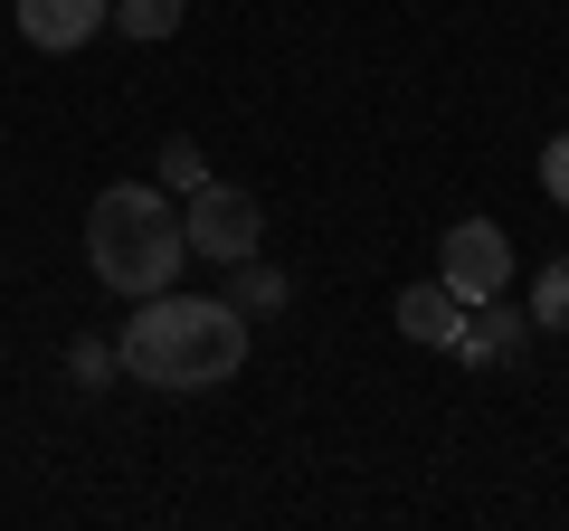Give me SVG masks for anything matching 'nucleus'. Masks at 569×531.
I'll return each instance as SVG.
<instances>
[{"label": "nucleus", "mask_w": 569, "mask_h": 531, "mask_svg": "<svg viewBox=\"0 0 569 531\" xmlns=\"http://www.w3.org/2000/svg\"><path fill=\"white\" fill-rule=\"evenodd\" d=\"M114 361H123V380L162 389V399L228 389V380L247 370V313L228 304V294H181V285H162V294H142V304H133Z\"/></svg>", "instance_id": "obj_1"}, {"label": "nucleus", "mask_w": 569, "mask_h": 531, "mask_svg": "<svg viewBox=\"0 0 569 531\" xmlns=\"http://www.w3.org/2000/svg\"><path fill=\"white\" fill-rule=\"evenodd\" d=\"M86 266H96V285L123 294V304L181 285L190 238H181L171 190H162V181H114V190H96V209H86Z\"/></svg>", "instance_id": "obj_2"}, {"label": "nucleus", "mask_w": 569, "mask_h": 531, "mask_svg": "<svg viewBox=\"0 0 569 531\" xmlns=\"http://www.w3.org/2000/svg\"><path fill=\"white\" fill-rule=\"evenodd\" d=\"M181 238H190L200 266H238V257L266 247V209L238 181H200V190H181Z\"/></svg>", "instance_id": "obj_3"}, {"label": "nucleus", "mask_w": 569, "mask_h": 531, "mask_svg": "<svg viewBox=\"0 0 569 531\" xmlns=\"http://www.w3.org/2000/svg\"><path fill=\"white\" fill-rule=\"evenodd\" d=\"M437 285L456 304H485V294H512V228L503 219H456L437 238Z\"/></svg>", "instance_id": "obj_4"}, {"label": "nucleus", "mask_w": 569, "mask_h": 531, "mask_svg": "<svg viewBox=\"0 0 569 531\" xmlns=\"http://www.w3.org/2000/svg\"><path fill=\"white\" fill-rule=\"evenodd\" d=\"M522 351H531V313H512L503 294L466 304V332H456V361H475V370H512Z\"/></svg>", "instance_id": "obj_5"}, {"label": "nucleus", "mask_w": 569, "mask_h": 531, "mask_svg": "<svg viewBox=\"0 0 569 531\" xmlns=\"http://www.w3.org/2000/svg\"><path fill=\"white\" fill-rule=\"evenodd\" d=\"M104 10L114 0H20V39L48 48V58H67V48H86L104 29Z\"/></svg>", "instance_id": "obj_6"}, {"label": "nucleus", "mask_w": 569, "mask_h": 531, "mask_svg": "<svg viewBox=\"0 0 569 531\" xmlns=\"http://www.w3.org/2000/svg\"><path fill=\"white\" fill-rule=\"evenodd\" d=\"M399 332L408 342H427V351H456V332H466V304H456L447 285H437V275H427V285H399Z\"/></svg>", "instance_id": "obj_7"}, {"label": "nucleus", "mask_w": 569, "mask_h": 531, "mask_svg": "<svg viewBox=\"0 0 569 531\" xmlns=\"http://www.w3.org/2000/svg\"><path fill=\"white\" fill-rule=\"evenodd\" d=\"M284 294H295V285H284V266H266V247L228 266V304H238L247 323H257V313H284Z\"/></svg>", "instance_id": "obj_8"}, {"label": "nucleus", "mask_w": 569, "mask_h": 531, "mask_svg": "<svg viewBox=\"0 0 569 531\" xmlns=\"http://www.w3.org/2000/svg\"><path fill=\"white\" fill-rule=\"evenodd\" d=\"M181 10H190V0H114V10H104V29H123V39H142V48H162L171 29H181Z\"/></svg>", "instance_id": "obj_9"}, {"label": "nucleus", "mask_w": 569, "mask_h": 531, "mask_svg": "<svg viewBox=\"0 0 569 531\" xmlns=\"http://www.w3.org/2000/svg\"><path fill=\"white\" fill-rule=\"evenodd\" d=\"M531 332H569V257H550L541 275H531Z\"/></svg>", "instance_id": "obj_10"}, {"label": "nucleus", "mask_w": 569, "mask_h": 531, "mask_svg": "<svg viewBox=\"0 0 569 531\" xmlns=\"http://www.w3.org/2000/svg\"><path fill=\"white\" fill-rule=\"evenodd\" d=\"M114 342H67V380H77V389H104V380H114Z\"/></svg>", "instance_id": "obj_11"}, {"label": "nucleus", "mask_w": 569, "mask_h": 531, "mask_svg": "<svg viewBox=\"0 0 569 531\" xmlns=\"http://www.w3.org/2000/svg\"><path fill=\"white\" fill-rule=\"evenodd\" d=\"M200 181H209L200 143H190V133H171V143H162V190H200Z\"/></svg>", "instance_id": "obj_12"}, {"label": "nucleus", "mask_w": 569, "mask_h": 531, "mask_svg": "<svg viewBox=\"0 0 569 531\" xmlns=\"http://www.w3.org/2000/svg\"><path fill=\"white\" fill-rule=\"evenodd\" d=\"M541 200L569 209V133H550V143H541Z\"/></svg>", "instance_id": "obj_13"}]
</instances>
